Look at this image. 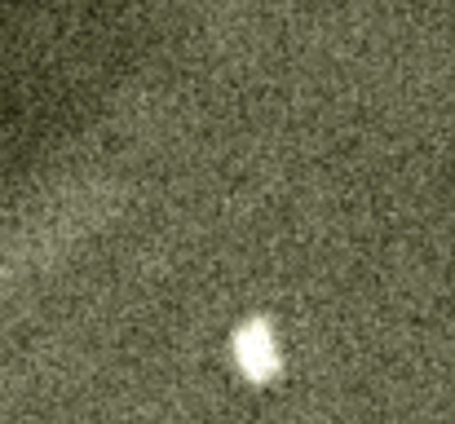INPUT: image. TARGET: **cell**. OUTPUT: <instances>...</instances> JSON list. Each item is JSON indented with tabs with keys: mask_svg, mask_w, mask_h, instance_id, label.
I'll return each instance as SVG.
<instances>
[{
	"mask_svg": "<svg viewBox=\"0 0 455 424\" xmlns=\"http://www.w3.org/2000/svg\"><path fill=\"white\" fill-rule=\"evenodd\" d=\"M235 363H239V372L252 385H266V380L279 376V367H283L279 363V340H275V332H270L266 318H248L235 332Z\"/></svg>",
	"mask_w": 455,
	"mask_h": 424,
	"instance_id": "obj_1",
	"label": "cell"
}]
</instances>
